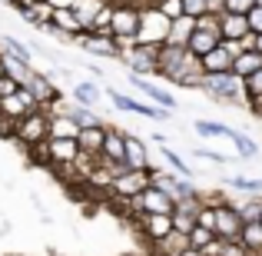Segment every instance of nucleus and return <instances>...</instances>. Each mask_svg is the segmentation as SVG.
I'll list each match as a JSON object with an SVG mask.
<instances>
[{"label": "nucleus", "mask_w": 262, "mask_h": 256, "mask_svg": "<svg viewBox=\"0 0 262 256\" xmlns=\"http://www.w3.org/2000/svg\"><path fill=\"white\" fill-rule=\"evenodd\" d=\"M203 90L216 103H249V87L239 73H206Z\"/></svg>", "instance_id": "1"}, {"label": "nucleus", "mask_w": 262, "mask_h": 256, "mask_svg": "<svg viewBox=\"0 0 262 256\" xmlns=\"http://www.w3.org/2000/svg\"><path fill=\"white\" fill-rule=\"evenodd\" d=\"M169 27H173V20H169L153 0L140 4V44H166Z\"/></svg>", "instance_id": "2"}, {"label": "nucleus", "mask_w": 262, "mask_h": 256, "mask_svg": "<svg viewBox=\"0 0 262 256\" xmlns=\"http://www.w3.org/2000/svg\"><path fill=\"white\" fill-rule=\"evenodd\" d=\"M13 140L24 143L27 150L37 147V143L50 140V110H33L30 116L17 120V130H13Z\"/></svg>", "instance_id": "3"}, {"label": "nucleus", "mask_w": 262, "mask_h": 256, "mask_svg": "<svg viewBox=\"0 0 262 256\" xmlns=\"http://www.w3.org/2000/svg\"><path fill=\"white\" fill-rule=\"evenodd\" d=\"M176 203H179V200L166 190V186H160V183H149L140 196L129 200V206H133L136 213H173Z\"/></svg>", "instance_id": "4"}, {"label": "nucleus", "mask_w": 262, "mask_h": 256, "mask_svg": "<svg viewBox=\"0 0 262 256\" xmlns=\"http://www.w3.org/2000/svg\"><path fill=\"white\" fill-rule=\"evenodd\" d=\"M160 57H163V44H136L129 53H123V64L129 67V73H160Z\"/></svg>", "instance_id": "5"}, {"label": "nucleus", "mask_w": 262, "mask_h": 256, "mask_svg": "<svg viewBox=\"0 0 262 256\" xmlns=\"http://www.w3.org/2000/svg\"><path fill=\"white\" fill-rule=\"evenodd\" d=\"M149 183H156V170H126V173H120V176L113 180L110 190H113V196H120V200H133V196H140Z\"/></svg>", "instance_id": "6"}, {"label": "nucleus", "mask_w": 262, "mask_h": 256, "mask_svg": "<svg viewBox=\"0 0 262 256\" xmlns=\"http://www.w3.org/2000/svg\"><path fill=\"white\" fill-rule=\"evenodd\" d=\"M212 203H216V233L223 240H239V233H243V226H246L239 206L229 203V200H212Z\"/></svg>", "instance_id": "7"}, {"label": "nucleus", "mask_w": 262, "mask_h": 256, "mask_svg": "<svg viewBox=\"0 0 262 256\" xmlns=\"http://www.w3.org/2000/svg\"><path fill=\"white\" fill-rule=\"evenodd\" d=\"M113 37H136L140 40V4L120 0L113 4Z\"/></svg>", "instance_id": "8"}, {"label": "nucleus", "mask_w": 262, "mask_h": 256, "mask_svg": "<svg viewBox=\"0 0 262 256\" xmlns=\"http://www.w3.org/2000/svg\"><path fill=\"white\" fill-rule=\"evenodd\" d=\"M173 213H140V233L149 240V243H160V240H166L169 233H173Z\"/></svg>", "instance_id": "9"}, {"label": "nucleus", "mask_w": 262, "mask_h": 256, "mask_svg": "<svg viewBox=\"0 0 262 256\" xmlns=\"http://www.w3.org/2000/svg\"><path fill=\"white\" fill-rule=\"evenodd\" d=\"M30 90H33V96H37V103L43 110H53L63 96H60V90H57V84H53L47 73H33V80H30Z\"/></svg>", "instance_id": "10"}, {"label": "nucleus", "mask_w": 262, "mask_h": 256, "mask_svg": "<svg viewBox=\"0 0 262 256\" xmlns=\"http://www.w3.org/2000/svg\"><path fill=\"white\" fill-rule=\"evenodd\" d=\"M156 183H160V186H166V190L173 193L176 200H192V196H203V193H199V190H196V186H192L186 176H179V173H163V170H156Z\"/></svg>", "instance_id": "11"}, {"label": "nucleus", "mask_w": 262, "mask_h": 256, "mask_svg": "<svg viewBox=\"0 0 262 256\" xmlns=\"http://www.w3.org/2000/svg\"><path fill=\"white\" fill-rule=\"evenodd\" d=\"M106 136H110V127L106 123H96V127H83L80 130V150L90 156H100L103 153V143H106Z\"/></svg>", "instance_id": "12"}, {"label": "nucleus", "mask_w": 262, "mask_h": 256, "mask_svg": "<svg viewBox=\"0 0 262 256\" xmlns=\"http://www.w3.org/2000/svg\"><path fill=\"white\" fill-rule=\"evenodd\" d=\"M80 47H83L86 53H96V57H123L120 44H116V37H93V33H86V37H80Z\"/></svg>", "instance_id": "13"}, {"label": "nucleus", "mask_w": 262, "mask_h": 256, "mask_svg": "<svg viewBox=\"0 0 262 256\" xmlns=\"http://www.w3.org/2000/svg\"><path fill=\"white\" fill-rule=\"evenodd\" d=\"M100 163H126V133H123V130L110 127V136H106V143H103Z\"/></svg>", "instance_id": "14"}, {"label": "nucleus", "mask_w": 262, "mask_h": 256, "mask_svg": "<svg viewBox=\"0 0 262 256\" xmlns=\"http://www.w3.org/2000/svg\"><path fill=\"white\" fill-rule=\"evenodd\" d=\"M219 20H223V37H229V40H243V37H249V33H252L249 13L226 10V13H219Z\"/></svg>", "instance_id": "15"}, {"label": "nucleus", "mask_w": 262, "mask_h": 256, "mask_svg": "<svg viewBox=\"0 0 262 256\" xmlns=\"http://www.w3.org/2000/svg\"><path fill=\"white\" fill-rule=\"evenodd\" d=\"M129 84H133L136 90H143V93L149 96V103H160V107H166V110H176V96L169 93V90H163V87H153L149 80H143L140 73H129Z\"/></svg>", "instance_id": "16"}, {"label": "nucleus", "mask_w": 262, "mask_h": 256, "mask_svg": "<svg viewBox=\"0 0 262 256\" xmlns=\"http://www.w3.org/2000/svg\"><path fill=\"white\" fill-rule=\"evenodd\" d=\"M126 167L129 170H153L149 167V150H146V140L126 133Z\"/></svg>", "instance_id": "17"}, {"label": "nucleus", "mask_w": 262, "mask_h": 256, "mask_svg": "<svg viewBox=\"0 0 262 256\" xmlns=\"http://www.w3.org/2000/svg\"><path fill=\"white\" fill-rule=\"evenodd\" d=\"M199 60H203V70H206V73H229L232 64H236V57H232V53L226 50L223 44H219L216 50H209L206 57H199Z\"/></svg>", "instance_id": "18"}, {"label": "nucleus", "mask_w": 262, "mask_h": 256, "mask_svg": "<svg viewBox=\"0 0 262 256\" xmlns=\"http://www.w3.org/2000/svg\"><path fill=\"white\" fill-rule=\"evenodd\" d=\"M196 27H199V20H196V17H189V13L176 17V20H173V27H169V40H166V44L189 47V37L196 33Z\"/></svg>", "instance_id": "19"}, {"label": "nucleus", "mask_w": 262, "mask_h": 256, "mask_svg": "<svg viewBox=\"0 0 262 256\" xmlns=\"http://www.w3.org/2000/svg\"><path fill=\"white\" fill-rule=\"evenodd\" d=\"M80 130H83V127L77 123L73 113H63V110L53 113V110H50V136H73V140H77Z\"/></svg>", "instance_id": "20"}, {"label": "nucleus", "mask_w": 262, "mask_h": 256, "mask_svg": "<svg viewBox=\"0 0 262 256\" xmlns=\"http://www.w3.org/2000/svg\"><path fill=\"white\" fill-rule=\"evenodd\" d=\"M189 233H183V230H173L166 240H160L156 243V256H179V253H186L189 250Z\"/></svg>", "instance_id": "21"}, {"label": "nucleus", "mask_w": 262, "mask_h": 256, "mask_svg": "<svg viewBox=\"0 0 262 256\" xmlns=\"http://www.w3.org/2000/svg\"><path fill=\"white\" fill-rule=\"evenodd\" d=\"M219 44H223V33H209V30H203V27H196V33L189 37V50L196 53V57H206V53L216 50Z\"/></svg>", "instance_id": "22"}, {"label": "nucleus", "mask_w": 262, "mask_h": 256, "mask_svg": "<svg viewBox=\"0 0 262 256\" xmlns=\"http://www.w3.org/2000/svg\"><path fill=\"white\" fill-rule=\"evenodd\" d=\"M4 64H7V77H13V80H20L24 87H30V80H33V64H27V60H20V57H13V53H7L4 50Z\"/></svg>", "instance_id": "23"}, {"label": "nucleus", "mask_w": 262, "mask_h": 256, "mask_svg": "<svg viewBox=\"0 0 262 256\" xmlns=\"http://www.w3.org/2000/svg\"><path fill=\"white\" fill-rule=\"evenodd\" d=\"M259 70H262V53H259V50H246V53H239L236 64H232V73H239L243 80H249L252 73H259Z\"/></svg>", "instance_id": "24"}, {"label": "nucleus", "mask_w": 262, "mask_h": 256, "mask_svg": "<svg viewBox=\"0 0 262 256\" xmlns=\"http://www.w3.org/2000/svg\"><path fill=\"white\" fill-rule=\"evenodd\" d=\"M239 243L252 256H262V223H246L243 233H239Z\"/></svg>", "instance_id": "25"}, {"label": "nucleus", "mask_w": 262, "mask_h": 256, "mask_svg": "<svg viewBox=\"0 0 262 256\" xmlns=\"http://www.w3.org/2000/svg\"><path fill=\"white\" fill-rule=\"evenodd\" d=\"M106 4H113V0H77V7H73V10H77L80 24H83L86 30H90V24L96 20V13H100Z\"/></svg>", "instance_id": "26"}, {"label": "nucleus", "mask_w": 262, "mask_h": 256, "mask_svg": "<svg viewBox=\"0 0 262 256\" xmlns=\"http://www.w3.org/2000/svg\"><path fill=\"white\" fill-rule=\"evenodd\" d=\"M196 133L199 136H229V140H232L236 130L226 127V123H216V120H196Z\"/></svg>", "instance_id": "27"}, {"label": "nucleus", "mask_w": 262, "mask_h": 256, "mask_svg": "<svg viewBox=\"0 0 262 256\" xmlns=\"http://www.w3.org/2000/svg\"><path fill=\"white\" fill-rule=\"evenodd\" d=\"M160 150H163V160H166L169 167H173V173H179V176H186V180L192 176V167H186V160H183V156L176 153L173 147H166V143H160Z\"/></svg>", "instance_id": "28"}, {"label": "nucleus", "mask_w": 262, "mask_h": 256, "mask_svg": "<svg viewBox=\"0 0 262 256\" xmlns=\"http://www.w3.org/2000/svg\"><path fill=\"white\" fill-rule=\"evenodd\" d=\"M232 147H236V153L239 156H246V160H252V156H259V143L252 140V136H246V133H232Z\"/></svg>", "instance_id": "29"}, {"label": "nucleus", "mask_w": 262, "mask_h": 256, "mask_svg": "<svg viewBox=\"0 0 262 256\" xmlns=\"http://www.w3.org/2000/svg\"><path fill=\"white\" fill-rule=\"evenodd\" d=\"M73 100H77L80 107H93V103L100 100V90H96V84H86L83 80V84L73 87Z\"/></svg>", "instance_id": "30"}, {"label": "nucleus", "mask_w": 262, "mask_h": 256, "mask_svg": "<svg viewBox=\"0 0 262 256\" xmlns=\"http://www.w3.org/2000/svg\"><path fill=\"white\" fill-rule=\"evenodd\" d=\"M226 183H229L232 190L249 193V196H262V180H252V176H229Z\"/></svg>", "instance_id": "31"}, {"label": "nucleus", "mask_w": 262, "mask_h": 256, "mask_svg": "<svg viewBox=\"0 0 262 256\" xmlns=\"http://www.w3.org/2000/svg\"><path fill=\"white\" fill-rule=\"evenodd\" d=\"M173 226H176V230H183V233H192V230H196V213L176 203V210H173Z\"/></svg>", "instance_id": "32"}, {"label": "nucleus", "mask_w": 262, "mask_h": 256, "mask_svg": "<svg viewBox=\"0 0 262 256\" xmlns=\"http://www.w3.org/2000/svg\"><path fill=\"white\" fill-rule=\"evenodd\" d=\"M239 213L246 223H262V196H249L246 203H239Z\"/></svg>", "instance_id": "33"}, {"label": "nucleus", "mask_w": 262, "mask_h": 256, "mask_svg": "<svg viewBox=\"0 0 262 256\" xmlns=\"http://www.w3.org/2000/svg\"><path fill=\"white\" fill-rule=\"evenodd\" d=\"M212 240H219V233L216 230H206V226H199V223H196V230L189 233V243L196 246V250H206Z\"/></svg>", "instance_id": "34"}, {"label": "nucleus", "mask_w": 262, "mask_h": 256, "mask_svg": "<svg viewBox=\"0 0 262 256\" xmlns=\"http://www.w3.org/2000/svg\"><path fill=\"white\" fill-rule=\"evenodd\" d=\"M70 113L77 116V123H80V127H96V123H103L100 116L93 113V107H80V103H77V107H70Z\"/></svg>", "instance_id": "35"}, {"label": "nucleus", "mask_w": 262, "mask_h": 256, "mask_svg": "<svg viewBox=\"0 0 262 256\" xmlns=\"http://www.w3.org/2000/svg\"><path fill=\"white\" fill-rule=\"evenodd\" d=\"M110 100H113V107H116V110L136 113V96H126V93H116V90H110Z\"/></svg>", "instance_id": "36"}, {"label": "nucleus", "mask_w": 262, "mask_h": 256, "mask_svg": "<svg viewBox=\"0 0 262 256\" xmlns=\"http://www.w3.org/2000/svg\"><path fill=\"white\" fill-rule=\"evenodd\" d=\"M192 153L199 156V160H209V163H219V167H226V163H229V156H223V153H216V150H192Z\"/></svg>", "instance_id": "37"}, {"label": "nucleus", "mask_w": 262, "mask_h": 256, "mask_svg": "<svg viewBox=\"0 0 262 256\" xmlns=\"http://www.w3.org/2000/svg\"><path fill=\"white\" fill-rule=\"evenodd\" d=\"M183 7H186L189 17H203V13H209V4H206V0H183Z\"/></svg>", "instance_id": "38"}, {"label": "nucleus", "mask_w": 262, "mask_h": 256, "mask_svg": "<svg viewBox=\"0 0 262 256\" xmlns=\"http://www.w3.org/2000/svg\"><path fill=\"white\" fill-rule=\"evenodd\" d=\"M252 7H259V0H229V4H226V10H232V13H249Z\"/></svg>", "instance_id": "39"}, {"label": "nucleus", "mask_w": 262, "mask_h": 256, "mask_svg": "<svg viewBox=\"0 0 262 256\" xmlns=\"http://www.w3.org/2000/svg\"><path fill=\"white\" fill-rule=\"evenodd\" d=\"M20 87H24L20 80H13V77H4V80H0V96H13Z\"/></svg>", "instance_id": "40"}, {"label": "nucleus", "mask_w": 262, "mask_h": 256, "mask_svg": "<svg viewBox=\"0 0 262 256\" xmlns=\"http://www.w3.org/2000/svg\"><path fill=\"white\" fill-rule=\"evenodd\" d=\"M246 87H249V96H262V70L252 73V77L246 80Z\"/></svg>", "instance_id": "41"}, {"label": "nucleus", "mask_w": 262, "mask_h": 256, "mask_svg": "<svg viewBox=\"0 0 262 256\" xmlns=\"http://www.w3.org/2000/svg\"><path fill=\"white\" fill-rule=\"evenodd\" d=\"M249 24H252V33H262V4L249 10Z\"/></svg>", "instance_id": "42"}, {"label": "nucleus", "mask_w": 262, "mask_h": 256, "mask_svg": "<svg viewBox=\"0 0 262 256\" xmlns=\"http://www.w3.org/2000/svg\"><path fill=\"white\" fill-rule=\"evenodd\" d=\"M246 107H249L252 116H259V120H262V96H249V103H246Z\"/></svg>", "instance_id": "43"}, {"label": "nucleus", "mask_w": 262, "mask_h": 256, "mask_svg": "<svg viewBox=\"0 0 262 256\" xmlns=\"http://www.w3.org/2000/svg\"><path fill=\"white\" fill-rule=\"evenodd\" d=\"M206 4H209V13H226V4H229V0H206Z\"/></svg>", "instance_id": "44"}, {"label": "nucleus", "mask_w": 262, "mask_h": 256, "mask_svg": "<svg viewBox=\"0 0 262 256\" xmlns=\"http://www.w3.org/2000/svg\"><path fill=\"white\" fill-rule=\"evenodd\" d=\"M50 7H53V10H60V7H70V10H73L77 0H50Z\"/></svg>", "instance_id": "45"}, {"label": "nucleus", "mask_w": 262, "mask_h": 256, "mask_svg": "<svg viewBox=\"0 0 262 256\" xmlns=\"http://www.w3.org/2000/svg\"><path fill=\"white\" fill-rule=\"evenodd\" d=\"M7 77V64H4V50H0V80Z\"/></svg>", "instance_id": "46"}, {"label": "nucleus", "mask_w": 262, "mask_h": 256, "mask_svg": "<svg viewBox=\"0 0 262 256\" xmlns=\"http://www.w3.org/2000/svg\"><path fill=\"white\" fill-rule=\"evenodd\" d=\"M252 50H259V53H262V33H256V44H252Z\"/></svg>", "instance_id": "47"}, {"label": "nucleus", "mask_w": 262, "mask_h": 256, "mask_svg": "<svg viewBox=\"0 0 262 256\" xmlns=\"http://www.w3.org/2000/svg\"><path fill=\"white\" fill-rule=\"evenodd\" d=\"M0 50H4V33H0Z\"/></svg>", "instance_id": "48"}, {"label": "nucleus", "mask_w": 262, "mask_h": 256, "mask_svg": "<svg viewBox=\"0 0 262 256\" xmlns=\"http://www.w3.org/2000/svg\"><path fill=\"white\" fill-rule=\"evenodd\" d=\"M30 4H37V0H30Z\"/></svg>", "instance_id": "49"}, {"label": "nucleus", "mask_w": 262, "mask_h": 256, "mask_svg": "<svg viewBox=\"0 0 262 256\" xmlns=\"http://www.w3.org/2000/svg\"><path fill=\"white\" fill-rule=\"evenodd\" d=\"M259 4H262V0H259Z\"/></svg>", "instance_id": "50"}]
</instances>
